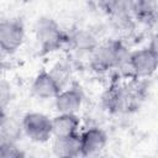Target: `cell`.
I'll return each mask as SVG.
<instances>
[{"instance_id":"6da1fadb","label":"cell","mask_w":158,"mask_h":158,"mask_svg":"<svg viewBox=\"0 0 158 158\" xmlns=\"http://www.w3.org/2000/svg\"><path fill=\"white\" fill-rule=\"evenodd\" d=\"M35 31L42 53L53 52L67 41V36L64 35L59 25L51 17L38 19Z\"/></svg>"},{"instance_id":"7a4b0ae2","label":"cell","mask_w":158,"mask_h":158,"mask_svg":"<svg viewBox=\"0 0 158 158\" xmlns=\"http://www.w3.org/2000/svg\"><path fill=\"white\" fill-rule=\"evenodd\" d=\"M125 57V48L117 41H110L96 47L91 58V67L96 72H105L117 67Z\"/></svg>"},{"instance_id":"3957f363","label":"cell","mask_w":158,"mask_h":158,"mask_svg":"<svg viewBox=\"0 0 158 158\" xmlns=\"http://www.w3.org/2000/svg\"><path fill=\"white\" fill-rule=\"evenodd\" d=\"M25 38V27L19 19L2 20L0 23V47L6 54H12L22 44Z\"/></svg>"},{"instance_id":"277c9868","label":"cell","mask_w":158,"mask_h":158,"mask_svg":"<svg viewBox=\"0 0 158 158\" xmlns=\"http://www.w3.org/2000/svg\"><path fill=\"white\" fill-rule=\"evenodd\" d=\"M23 132L35 142H46L53 135L52 118L41 112H28L22 118Z\"/></svg>"},{"instance_id":"5b68a950","label":"cell","mask_w":158,"mask_h":158,"mask_svg":"<svg viewBox=\"0 0 158 158\" xmlns=\"http://www.w3.org/2000/svg\"><path fill=\"white\" fill-rule=\"evenodd\" d=\"M128 65L133 74L138 78L152 75L158 68V58L149 48H143L132 52L127 58Z\"/></svg>"},{"instance_id":"8992f818","label":"cell","mask_w":158,"mask_h":158,"mask_svg":"<svg viewBox=\"0 0 158 158\" xmlns=\"http://www.w3.org/2000/svg\"><path fill=\"white\" fill-rule=\"evenodd\" d=\"M63 90L51 72L41 70L33 80L32 93L40 99H56Z\"/></svg>"},{"instance_id":"52a82bcc","label":"cell","mask_w":158,"mask_h":158,"mask_svg":"<svg viewBox=\"0 0 158 158\" xmlns=\"http://www.w3.org/2000/svg\"><path fill=\"white\" fill-rule=\"evenodd\" d=\"M83 91L79 85L73 84L68 89H63L56 100L57 110L62 114H75L83 102Z\"/></svg>"},{"instance_id":"ba28073f","label":"cell","mask_w":158,"mask_h":158,"mask_svg":"<svg viewBox=\"0 0 158 158\" xmlns=\"http://www.w3.org/2000/svg\"><path fill=\"white\" fill-rule=\"evenodd\" d=\"M107 143L106 133L98 127H91L80 135L81 156H94L102 151Z\"/></svg>"},{"instance_id":"9c48e42d","label":"cell","mask_w":158,"mask_h":158,"mask_svg":"<svg viewBox=\"0 0 158 158\" xmlns=\"http://www.w3.org/2000/svg\"><path fill=\"white\" fill-rule=\"evenodd\" d=\"M80 120L75 114H59L52 118V131L56 138L68 137L78 133Z\"/></svg>"},{"instance_id":"30bf717a","label":"cell","mask_w":158,"mask_h":158,"mask_svg":"<svg viewBox=\"0 0 158 158\" xmlns=\"http://www.w3.org/2000/svg\"><path fill=\"white\" fill-rule=\"evenodd\" d=\"M53 151L59 157H78L81 156L80 135H73L68 137L56 138Z\"/></svg>"},{"instance_id":"8fae6325","label":"cell","mask_w":158,"mask_h":158,"mask_svg":"<svg viewBox=\"0 0 158 158\" xmlns=\"http://www.w3.org/2000/svg\"><path fill=\"white\" fill-rule=\"evenodd\" d=\"M21 130H22V123H17L12 117H6L4 111L1 115V127H0V136H1V141H6V142H15L20 135H21Z\"/></svg>"},{"instance_id":"7c38bea8","label":"cell","mask_w":158,"mask_h":158,"mask_svg":"<svg viewBox=\"0 0 158 158\" xmlns=\"http://www.w3.org/2000/svg\"><path fill=\"white\" fill-rule=\"evenodd\" d=\"M23 153L16 147L15 142L1 141L0 143V158H20Z\"/></svg>"},{"instance_id":"4fadbf2b","label":"cell","mask_w":158,"mask_h":158,"mask_svg":"<svg viewBox=\"0 0 158 158\" xmlns=\"http://www.w3.org/2000/svg\"><path fill=\"white\" fill-rule=\"evenodd\" d=\"M73 40H74V42H75L77 47L81 48V49H89V51H94L93 48H96L94 38H93L90 35L85 33V32L78 33V35H77V36H75Z\"/></svg>"},{"instance_id":"5bb4252c","label":"cell","mask_w":158,"mask_h":158,"mask_svg":"<svg viewBox=\"0 0 158 158\" xmlns=\"http://www.w3.org/2000/svg\"><path fill=\"white\" fill-rule=\"evenodd\" d=\"M148 48H149V49L152 51V53L158 58V33H156V35L152 37V41H151Z\"/></svg>"}]
</instances>
